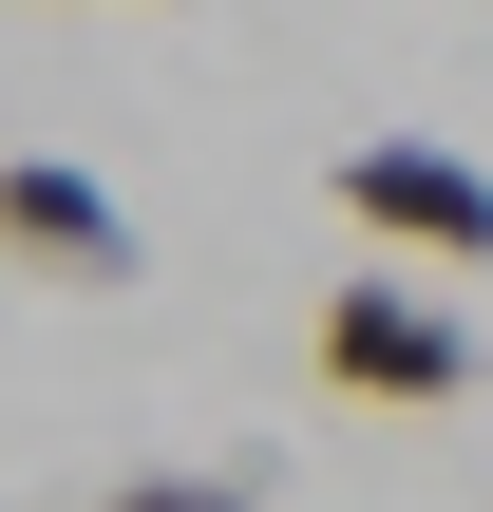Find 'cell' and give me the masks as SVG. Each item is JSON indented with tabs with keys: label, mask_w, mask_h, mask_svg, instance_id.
<instances>
[{
	"label": "cell",
	"mask_w": 493,
	"mask_h": 512,
	"mask_svg": "<svg viewBox=\"0 0 493 512\" xmlns=\"http://www.w3.org/2000/svg\"><path fill=\"white\" fill-rule=\"evenodd\" d=\"M342 228H380V247H418V266H493V171L475 152H437V133H342Z\"/></svg>",
	"instance_id": "2"
},
{
	"label": "cell",
	"mask_w": 493,
	"mask_h": 512,
	"mask_svg": "<svg viewBox=\"0 0 493 512\" xmlns=\"http://www.w3.org/2000/svg\"><path fill=\"white\" fill-rule=\"evenodd\" d=\"M95 512H266V456H190V475H114Z\"/></svg>",
	"instance_id": "4"
},
{
	"label": "cell",
	"mask_w": 493,
	"mask_h": 512,
	"mask_svg": "<svg viewBox=\"0 0 493 512\" xmlns=\"http://www.w3.org/2000/svg\"><path fill=\"white\" fill-rule=\"evenodd\" d=\"M304 361L361 399V418H456L475 399V323L456 304H418L399 266H361V285H323V323H304Z\"/></svg>",
	"instance_id": "1"
},
{
	"label": "cell",
	"mask_w": 493,
	"mask_h": 512,
	"mask_svg": "<svg viewBox=\"0 0 493 512\" xmlns=\"http://www.w3.org/2000/svg\"><path fill=\"white\" fill-rule=\"evenodd\" d=\"M0 247L38 285H133V209L76 171V152H0Z\"/></svg>",
	"instance_id": "3"
}]
</instances>
